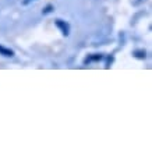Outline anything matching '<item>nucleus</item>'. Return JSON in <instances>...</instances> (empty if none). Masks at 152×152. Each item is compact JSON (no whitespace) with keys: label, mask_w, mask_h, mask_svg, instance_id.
I'll list each match as a JSON object with an SVG mask.
<instances>
[{"label":"nucleus","mask_w":152,"mask_h":152,"mask_svg":"<svg viewBox=\"0 0 152 152\" xmlns=\"http://www.w3.org/2000/svg\"><path fill=\"white\" fill-rule=\"evenodd\" d=\"M55 24L57 25V27L61 29V32H63V35H69V31H70V27H69V24L64 23V21H61V20H56Z\"/></svg>","instance_id":"obj_1"},{"label":"nucleus","mask_w":152,"mask_h":152,"mask_svg":"<svg viewBox=\"0 0 152 152\" xmlns=\"http://www.w3.org/2000/svg\"><path fill=\"white\" fill-rule=\"evenodd\" d=\"M0 55L7 56V57H13V56H14V52L11 50V49H7V48H4V46H0Z\"/></svg>","instance_id":"obj_2"},{"label":"nucleus","mask_w":152,"mask_h":152,"mask_svg":"<svg viewBox=\"0 0 152 152\" xmlns=\"http://www.w3.org/2000/svg\"><path fill=\"white\" fill-rule=\"evenodd\" d=\"M134 55L137 56V57H140V59H144L145 57V52H142V50H137Z\"/></svg>","instance_id":"obj_3"},{"label":"nucleus","mask_w":152,"mask_h":152,"mask_svg":"<svg viewBox=\"0 0 152 152\" xmlns=\"http://www.w3.org/2000/svg\"><path fill=\"white\" fill-rule=\"evenodd\" d=\"M52 10H53V6H52V4L46 6V7H45V9H43V14H48V13H50Z\"/></svg>","instance_id":"obj_4"}]
</instances>
